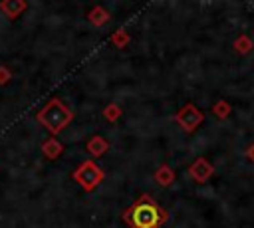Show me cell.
<instances>
[{"label":"cell","mask_w":254,"mask_h":228,"mask_svg":"<svg viewBox=\"0 0 254 228\" xmlns=\"http://www.w3.org/2000/svg\"><path fill=\"white\" fill-rule=\"evenodd\" d=\"M89 149L93 151V155H101V151L105 149V143H101V141H93V143L89 145Z\"/></svg>","instance_id":"8992f818"},{"label":"cell","mask_w":254,"mask_h":228,"mask_svg":"<svg viewBox=\"0 0 254 228\" xmlns=\"http://www.w3.org/2000/svg\"><path fill=\"white\" fill-rule=\"evenodd\" d=\"M250 157H252V159H254V147H252V149H250Z\"/></svg>","instance_id":"52a82bcc"},{"label":"cell","mask_w":254,"mask_h":228,"mask_svg":"<svg viewBox=\"0 0 254 228\" xmlns=\"http://www.w3.org/2000/svg\"><path fill=\"white\" fill-rule=\"evenodd\" d=\"M123 218L131 228H161V224L167 220V212L151 196L143 194Z\"/></svg>","instance_id":"6da1fadb"},{"label":"cell","mask_w":254,"mask_h":228,"mask_svg":"<svg viewBox=\"0 0 254 228\" xmlns=\"http://www.w3.org/2000/svg\"><path fill=\"white\" fill-rule=\"evenodd\" d=\"M157 180H159V182H163V184H169V182L173 180V172H171L167 167H163V169L157 172Z\"/></svg>","instance_id":"277c9868"},{"label":"cell","mask_w":254,"mask_h":228,"mask_svg":"<svg viewBox=\"0 0 254 228\" xmlns=\"http://www.w3.org/2000/svg\"><path fill=\"white\" fill-rule=\"evenodd\" d=\"M46 153L50 155V157H56L58 153H60V145H56V143H46Z\"/></svg>","instance_id":"5b68a950"},{"label":"cell","mask_w":254,"mask_h":228,"mask_svg":"<svg viewBox=\"0 0 254 228\" xmlns=\"http://www.w3.org/2000/svg\"><path fill=\"white\" fill-rule=\"evenodd\" d=\"M190 172H192V176H194V178H198V180H204V178L210 174V167H208L204 161H198V163H194V165H192Z\"/></svg>","instance_id":"3957f363"},{"label":"cell","mask_w":254,"mask_h":228,"mask_svg":"<svg viewBox=\"0 0 254 228\" xmlns=\"http://www.w3.org/2000/svg\"><path fill=\"white\" fill-rule=\"evenodd\" d=\"M101 171L93 165V163H83L81 167H79V171L75 172V178L87 188V190H91V188H95L97 186V182L101 180Z\"/></svg>","instance_id":"7a4b0ae2"}]
</instances>
